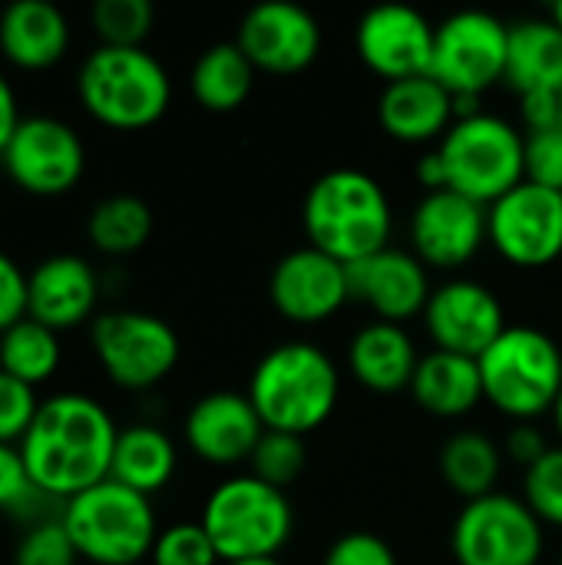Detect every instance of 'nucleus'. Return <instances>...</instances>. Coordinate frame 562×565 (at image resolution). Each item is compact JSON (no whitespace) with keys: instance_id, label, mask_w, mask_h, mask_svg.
Instances as JSON below:
<instances>
[{"instance_id":"1","label":"nucleus","mask_w":562,"mask_h":565,"mask_svg":"<svg viewBox=\"0 0 562 565\" xmlns=\"http://www.w3.org/2000/svg\"><path fill=\"white\" fill-rule=\"evenodd\" d=\"M119 424L109 407L83 391H56L17 444L26 477L36 490L66 503L109 480Z\"/></svg>"},{"instance_id":"2","label":"nucleus","mask_w":562,"mask_h":565,"mask_svg":"<svg viewBox=\"0 0 562 565\" xmlns=\"http://www.w3.org/2000/svg\"><path fill=\"white\" fill-rule=\"evenodd\" d=\"M301 228L311 248L354 265L391 245L394 209L384 185L361 169L318 175L301 202Z\"/></svg>"},{"instance_id":"3","label":"nucleus","mask_w":562,"mask_h":565,"mask_svg":"<svg viewBox=\"0 0 562 565\" xmlns=\"http://www.w3.org/2000/svg\"><path fill=\"white\" fill-rule=\"evenodd\" d=\"M245 394L265 430L308 437L335 414L341 371L325 348L311 341H282L262 354Z\"/></svg>"},{"instance_id":"4","label":"nucleus","mask_w":562,"mask_h":565,"mask_svg":"<svg viewBox=\"0 0 562 565\" xmlns=\"http://www.w3.org/2000/svg\"><path fill=\"white\" fill-rule=\"evenodd\" d=\"M73 86L83 113L116 132L149 129L172 106V76L146 46L96 43L79 60Z\"/></svg>"},{"instance_id":"5","label":"nucleus","mask_w":562,"mask_h":565,"mask_svg":"<svg viewBox=\"0 0 562 565\" xmlns=\"http://www.w3.org/2000/svg\"><path fill=\"white\" fill-rule=\"evenodd\" d=\"M222 565L245 559H278L295 533L288 493L242 473L222 480L202 503L199 516Z\"/></svg>"},{"instance_id":"6","label":"nucleus","mask_w":562,"mask_h":565,"mask_svg":"<svg viewBox=\"0 0 562 565\" xmlns=\"http://www.w3.org/2000/svg\"><path fill=\"white\" fill-rule=\"evenodd\" d=\"M484 401L517 424L553 414L562 394V348L540 328L510 324L480 358Z\"/></svg>"},{"instance_id":"7","label":"nucleus","mask_w":562,"mask_h":565,"mask_svg":"<svg viewBox=\"0 0 562 565\" xmlns=\"http://www.w3.org/2000/svg\"><path fill=\"white\" fill-rule=\"evenodd\" d=\"M60 520L79 563L89 565H139L149 559L159 536L152 500L116 480L66 500Z\"/></svg>"},{"instance_id":"8","label":"nucleus","mask_w":562,"mask_h":565,"mask_svg":"<svg viewBox=\"0 0 562 565\" xmlns=\"http://www.w3.org/2000/svg\"><path fill=\"white\" fill-rule=\"evenodd\" d=\"M434 149L444 162L447 189L480 205H494L527 179L523 129L487 109L470 119H454Z\"/></svg>"},{"instance_id":"9","label":"nucleus","mask_w":562,"mask_h":565,"mask_svg":"<svg viewBox=\"0 0 562 565\" xmlns=\"http://www.w3.org/2000/svg\"><path fill=\"white\" fill-rule=\"evenodd\" d=\"M89 348L109 384L132 394L159 387L182 358L176 328L139 308L99 311L89 324Z\"/></svg>"},{"instance_id":"10","label":"nucleus","mask_w":562,"mask_h":565,"mask_svg":"<svg viewBox=\"0 0 562 565\" xmlns=\"http://www.w3.org/2000/svg\"><path fill=\"white\" fill-rule=\"evenodd\" d=\"M547 526L513 493H487L460 507L450 526V556L457 565H540Z\"/></svg>"},{"instance_id":"11","label":"nucleus","mask_w":562,"mask_h":565,"mask_svg":"<svg viewBox=\"0 0 562 565\" xmlns=\"http://www.w3.org/2000/svg\"><path fill=\"white\" fill-rule=\"evenodd\" d=\"M0 169L23 195L60 199L86 175V142L73 122L53 113H30L0 152Z\"/></svg>"},{"instance_id":"12","label":"nucleus","mask_w":562,"mask_h":565,"mask_svg":"<svg viewBox=\"0 0 562 565\" xmlns=\"http://www.w3.org/2000/svg\"><path fill=\"white\" fill-rule=\"evenodd\" d=\"M510 23L490 10H457L434 26L431 76L450 96H484L503 83Z\"/></svg>"},{"instance_id":"13","label":"nucleus","mask_w":562,"mask_h":565,"mask_svg":"<svg viewBox=\"0 0 562 565\" xmlns=\"http://www.w3.org/2000/svg\"><path fill=\"white\" fill-rule=\"evenodd\" d=\"M487 242L517 268H547L562 255V192L520 182L487 205Z\"/></svg>"},{"instance_id":"14","label":"nucleus","mask_w":562,"mask_h":565,"mask_svg":"<svg viewBox=\"0 0 562 565\" xmlns=\"http://www.w3.org/2000/svg\"><path fill=\"white\" fill-rule=\"evenodd\" d=\"M411 252L437 271L467 268L487 242V205L454 192H424L407 222Z\"/></svg>"},{"instance_id":"15","label":"nucleus","mask_w":562,"mask_h":565,"mask_svg":"<svg viewBox=\"0 0 562 565\" xmlns=\"http://www.w3.org/2000/svg\"><path fill=\"white\" fill-rule=\"evenodd\" d=\"M421 318L434 351H450L474 361L510 328L503 301L477 278H447L437 285Z\"/></svg>"},{"instance_id":"16","label":"nucleus","mask_w":562,"mask_h":565,"mask_svg":"<svg viewBox=\"0 0 562 565\" xmlns=\"http://www.w3.org/2000/svg\"><path fill=\"white\" fill-rule=\"evenodd\" d=\"M235 43L252 60L255 70L291 76L308 70L325 43L321 23L311 10L291 0L255 3L235 30Z\"/></svg>"},{"instance_id":"17","label":"nucleus","mask_w":562,"mask_h":565,"mask_svg":"<svg viewBox=\"0 0 562 565\" xmlns=\"http://www.w3.org/2000/svg\"><path fill=\"white\" fill-rule=\"evenodd\" d=\"M268 298L291 324H325L351 301L348 265L311 245L291 248L268 275Z\"/></svg>"},{"instance_id":"18","label":"nucleus","mask_w":562,"mask_h":565,"mask_svg":"<svg viewBox=\"0 0 562 565\" xmlns=\"http://www.w3.org/2000/svg\"><path fill=\"white\" fill-rule=\"evenodd\" d=\"M434 26L421 10L404 3L371 7L354 26V50L361 63L394 83L431 73L434 56Z\"/></svg>"},{"instance_id":"19","label":"nucleus","mask_w":562,"mask_h":565,"mask_svg":"<svg viewBox=\"0 0 562 565\" xmlns=\"http://www.w3.org/2000/svg\"><path fill=\"white\" fill-rule=\"evenodd\" d=\"M99 298L103 278L96 265L76 252L46 255L26 271V318L56 334L93 324Z\"/></svg>"},{"instance_id":"20","label":"nucleus","mask_w":562,"mask_h":565,"mask_svg":"<svg viewBox=\"0 0 562 565\" xmlns=\"http://www.w3.org/2000/svg\"><path fill=\"white\" fill-rule=\"evenodd\" d=\"M265 424L242 391H209L182 417V440L192 457L212 467L248 463Z\"/></svg>"},{"instance_id":"21","label":"nucleus","mask_w":562,"mask_h":565,"mask_svg":"<svg viewBox=\"0 0 562 565\" xmlns=\"http://www.w3.org/2000/svg\"><path fill=\"white\" fill-rule=\"evenodd\" d=\"M351 301L374 311V321L407 324L424 315L431 301V268L407 248L388 245L384 252L348 265Z\"/></svg>"},{"instance_id":"22","label":"nucleus","mask_w":562,"mask_h":565,"mask_svg":"<svg viewBox=\"0 0 562 565\" xmlns=\"http://www.w3.org/2000/svg\"><path fill=\"white\" fill-rule=\"evenodd\" d=\"M70 17L50 0H13L0 10V56L20 73H46L66 60Z\"/></svg>"},{"instance_id":"23","label":"nucleus","mask_w":562,"mask_h":565,"mask_svg":"<svg viewBox=\"0 0 562 565\" xmlns=\"http://www.w3.org/2000/svg\"><path fill=\"white\" fill-rule=\"evenodd\" d=\"M454 96L431 76H411L384 83L378 96V122L381 129L407 146L441 142L454 126Z\"/></svg>"},{"instance_id":"24","label":"nucleus","mask_w":562,"mask_h":565,"mask_svg":"<svg viewBox=\"0 0 562 565\" xmlns=\"http://www.w3.org/2000/svg\"><path fill=\"white\" fill-rule=\"evenodd\" d=\"M417 364H421V354L404 324L368 321L348 341V371L361 387L374 394L407 391Z\"/></svg>"},{"instance_id":"25","label":"nucleus","mask_w":562,"mask_h":565,"mask_svg":"<svg viewBox=\"0 0 562 565\" xmlns=\"http://www.w3.org/2000/svg\"><path fill=\"white\" fill-rule=\"evenodd\" d=\"M407 391H411L414 404L434 417H444V420L467 417L484 401L480 364L464 354L427 351V354H421V364H417Z\"/></svg>"},{"instance_id":"26","label":"nucleus","mask_w":562,"mask_h":565,"mask_svg":"<svg viewBox=\"0 0 562 565\" xmlns=\"http://www.w3.org/2000/svg\"><path fill=\"white\" fill-rule=\"evenodd\" d=\"M503 83L523 96L537 89H562V30L553 17H523L510 23Z\"/></svg>"},{"instance_id":"27","label":"nucleus","mask_w":562,"mask_h":565,"mask_svg":"<svg viewBox=\"0 0 562 565\" xmlns=\"http://www.w3.org/2000/svg\"><path fill=\"white\" fill-rule=\"evenodd\" d=\"M176 470H179V447L162 427L146 420L119 427L109 480L152 500V493L172 483Z\"/></svg>"},{"instance_id":"28","label":"nucleus","mask_w":562,"mask_h":565,"mask_svg":"<svg viewBox=\"0 0 562 565\" xmlns=\"http://www.w3.org/2000/svg\"><path fill=\"white\" fill-rule=\"evenodd\" d=\"M255 66L235 40L205 46L189 73V89L195 103L209 113H235L255 89Z\"/></svg>"},{"instance_id":"29","label":"nucleus","mask_w":562,"mask_h":565,"mask_svg":"<svg viewBox=\"0 0 562 565\" xmlns=\"http://www.w3.org/2000/svg\"><path fill=\"white\" fill-rule=\"evenodd\" d=\"M437 467L447 490L470 503L497 493V480L503 473V447L480 430H457L444 440Z\"/></svg>"},{"instance_id":"30","label":"nucleus","mask_w":562,"mask_h":565,"mask_svg":"<svg viewBox=\"0 0 562 565\" xmlns=\"http://www.w3.org/2000/svg\"><path fill=\"white\" fill-rule=\"evenodd\" d=\"M152 228H156V218H152L149 202L129 192L99 199L86 215V238L106 258L136 255L139 248L149 245Z\"/></svg>"},{"instance_id":"31","label":"nucleus","mask_w":562,"mask_h":565,"mask_svg":"<svg viewBox=\"0 0 562 565\" xmlns=\"http://www.w3.org/2000/svg\"><path fill=\"white\" fill-rule=\"evenodd\" d=\"M60 364H63V344L60 334L50 331L46 324L23 318L0 334V371L23 384L30 387L50 384Z\"/></svg>"},{"instance_id":"32","label":"nucleus","mask_w":562,"mask_h":565,"mask_svg":"<svg viewBox=\"0 0 562 565\" xmlns=\"http://www.w3.org/2000/svg\"><path fill=\"white\" fill-rule=\"evenodd\" d=\"M156 23L149 0H96L89 7V26L103 46H146Z\"/></svg>"},{"instance_id":"33","label":"nucleus","mask_w":562,"mask_h":565,"mask_svg":"<svg viewBox=\"0 0 562 565\" xmlns=\"http://www.w3.org/2000/svg\"><path fill=\"white\" fill-rule=\"evenodd\" d=\"M252 477L265 480L268 487L288 490L291 483L301 480L305 467H308V450H305V437L295 434H282V430H265L252 460Z\"/></svg>"},{"instance_id":"34","label":"nucleus","mask_w":562,"mask_h":565,"mask_svg":"<svg viewBox=\"0 0 562 565\" xmlns=\"http://www.w3.org/2000/svg\"><path fill=\"white\" fill-rule=\"evenodd\" d=\"M523 503L543 526L562 530V444L523 470Z\"/></svg>"},{"instance_id":"35","label":"nucleus","mask_w":562,"mask_h":565,"mask_svg":"<svg viewBox=\"0 0 562 565\" xmlns=\"http://www.w3.org/2000/svg\"><path fill=\"white\" fill-rule=\"evenodd\" d=\"M10 565H79V556L63 520L56 516L20 530L10 553Z\"/></svg>"},{"instance_id":"36","label":"nucleus","mask_w":562,"mask_h":565,"mask_svg":"<svg viewBox=\"0 0 562 565\" xmlns=\"http://www.w3.org/2000/svg\"><path fill=\"white\" fill-rule=\"evenodd\" d=\"M152 565H219V553L202 530V523H169L159 530L156 546L149 553Z\"/></svg>"},{"instance_id":"37","label":"nucleus","mask_w":562,"mask_h":565,"mask_svg":"<svg viewBox=\"0 0 562 565\" xmlns=\"http://www.w3.org/2000/svg\"><path fill=\"white\" fill-rule=\"evenodd\" d=\"M40 401L43 397H36V387L0 371V444L17 447L23 440L40 411Z\"/></svg>"},{"instance_id":"38","label":"nucleus","mask_w":562,"mask_h":565,"mask_svg":"<svg viewBox=\"0 0 562 565\" xmlns=\"http://www.w3.org/2000/svg\"><path fill=\"white\" fill-rule=\"evenodd\" d=\"M527 136V182L562 192V126L543 132H523Z\"/></svg>"},{"instance_id":"39","label":"nucleus","mask_w":562,"mask_h":565,"mask_svg":"<svg viewBox=\"0 0 562 565\" xmlns=\"http://www.w3.org/2000/svg\"><path fill=\"white\" fill-rule=\"evenodd\" d=\"M321 565H401L397 563V553L391 550L388 540H381L378 533H368V530H354V533H344L338 536Z\"/></svg>"},{"instance_id":"40","label":"nucleus","mask_w":562,"mask_h":565,"mask_svg":"<svg viewBox=\"0 0 562 565\" xmlns=\"http://www.w3.org/2000/svg\"><path fill=\"white\" fill-rule=\"evenodd\" d=\"M26 318V271L0 248V334Z\"/></svg>"},{"instance_id":"41","label":"nucleus","mask_w":562,"mask_h":565,"mask_svg":"<svg viewBox=\"0 0 562 565\" xmlns=\"http://www.w3.org/2000/svg\"><path fill=\"white\" fill-rule=\"evenodd\" d=\"M30 477L23 467V457L17 447L0 444V516H13V510L20 507V500L30 493Z\"/></svg>"},{"instance_id":"42","label":"nucleus","mask_w":562,"mask_h":565,"mask_svg":"<svg viewBox=\"0 0 562 565\" xmlns=\"http://www.w3.org/2000/svg\"><path fill=\"white\" fill-rule=\"evenodd\" d=\"M520 119H523V132H543V129L562 126L560 93H553V89L523 93L520 96Z\"/></svg>"},{"instance_id":"43","label":"nucleus","mask_w":562,"mask_h":565,"mask_svg":"<svg viewBox=\"0 0 562 565\" xmlns=\"http://www.w3.org/2000/svg\"><path fill=\"white\" fill-rule=\"evenodd\" d=\"M503 450H507L510 460H517L527 470V467H533L550 450V440H547V434L537 424H513L507 440H503Z\"/></svg>"},{"instance_id":"44","label":"nucleus","mask_w":562,"mask_h":565,"mask_svg":"<svg viewBox=\"0 0 562 565\" xmlns=\"http://www.w3.org/2000/svg\"><path fill=\"white\" fill-rule=\"evenodd\" d=\"M23 113H20V96H17V86L10 83V76L0 70V152L7 149L13 129L20 126Z\"/></svg>"},{"instance_id":"45","label":"nucleus","mask_w":562,"mask_h":565,"mask_svg":"<svg viewBox=\"0 0 562 565\" xmlns=\"http://www.w3.org/2000/svg\"><path fill=\"white\" fill-rule=\"evenodd\" d=\"M414 179H417V185H421L424 192H441V189H447V172H444V162H441L437 149H427V152L417 159Z\"/></svg>"},{"instance_id":"46","label":"nucleus","mask_w":562,"mask_h":565,"mask_svg":"<svg viewBox=\"0 0 562 565\" xmlns=\"http://www.w3.org/2000/svg\"><path fill=\"white\" fill-rule=\"evenodd\" d=\"M553 424H556V434H560V444H562V394H560V401L553 404Z\"/></svg>"},{"instance_id":"47","label":"nucleus","mask_w":562,"mask_h":565,"mask_svg":"<svg viewBox=\"0 0 562 565\" xmlns=\"http://www.w3.org/2000/svg\"><path fill=\"white\" fill-rule=\"evenodd\" d=\"M225 565H285L278 559H245V563H225Z\"/></svg>"},{"instance_id":"48","label":"nucleus","mask_w":562,"mask_h":565,"mask_svg":"<svg viewBox=\"0 0 562 565\" xmlns=\"http://www.w3.org/2000/svg\"><path fill=\"white\" fill-rule=\"evenodd\" d=\"M550 17H553V23H556V26H560V30H562V0H560V3H553Z\"/></svg>"},{"instance_id":"49","label":"nucleus","mask_w":562,"mask_h":565,"mask_svg":"<svg viewBox=\"0 0 562 565\" xmlns=\"http://www.w3.org/2000/svg\"><path fill=\"white\" fill-rule=\"evenodd\" d=\"M0 215H3V192H0Z\"/></svg>"},{"instance_id":"50","label":"nucleus","mask_w":562,"mask_h":565,"mask_svg":"<svg viewBox=\"0 0 562 565\" xmlns=\"http://www.w3.org/2000/svg\"><path fill=\"white\" fill-rule=\"evenodd\" d=\"M560 113H562V89H560Z\"/></svg>"},{"instance_id":"51","label":"nucleus","mask_w":562,"mask_h":565,"mask_svg":"<svg viewBox=\"0 0 562 565\" xmlns=\"http://www.w3.org/2000/svg\"><path fill=\"white\" fill-rule=\"evenodd\" d=\"M560 565H562V553H560Z\"/></svg>"}]
</instances>
